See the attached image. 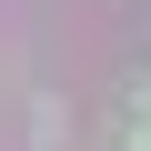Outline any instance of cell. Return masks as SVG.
Here are the masks:
<instances>
[{
    "instance_id": "cell-1",
    "label": "cell",
    "mask_w": 151,
    "mask_h": 151,
    "mask_svg": "<svg viewBox=\"0 0 151 151\" xmlns=\"http://www.w3.org/2000/svg\"><path fill=\"white\" fill-rule=\"evenodd\" d=\"M141 121H151V70H141Z\"/></svg>"
},
{
    "instance_id": "cell-2",
    "label": "cell",
    "mask_w": 151,
    "mask_h": 151,
    "mask_svg": "<svg viewBox=\"0 0 151 151\" xmlns=\"http://www.w3.org/2000/svg\"><path fill=\"white\" fill-rule=\"evenodd\" d=\"M131 151H151V141H131Z\"/></svg>"
}]
</instances>
